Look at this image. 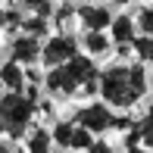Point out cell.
Listing matches in <instances>:
<instances>
[{"label": "cell", "mask_w": 153, "mask_h": 153, "mask_svg": "<svg viewBox=\"0 0 153 153\" xmlns=\"http://www.w3.org/2000/svg\"><path fill=\"white\" fill-rule=\"evenodd\" d=\"M44 88L56 100H72L78 94L81 97H94V94H100V72H97L91 56H78L75 53L69 62L47 69Z\"/></svg>", "instance_id": "1"}, {"label": "cell", "mask_w": 153, "mask_h": 153, "mask_svg": "<svg viewBox=\"0 0 153 153\" xmlns=\"http://www.w3.org/2000/svg\"><path fill=\"white\" fill-rule=\"evenodd\" d=\"M147 94V72L141 62L131 66H109L100 72V97L113 109H131Z\"/></svg>", "instance_id": "2"}, {"label": "cell", "mask_w": 153, "mask_h": 153, "mask_svg": "<svg viewBox=\"0 0 153 153\" xmlns=\"http://www.w3.org/2000/svg\"><path fill=\"white\" fill-rule=\"evenodd\" d=\"M34 109H38V91L34 85L25 91H3L0 94V134L10 137V141H19L25 137V131L31 128Z\"/></svg>", "instance_id": "3"}, {"label": "cell", "mask_w": 153, "mask_h": 153, "mask_svg": "<svg viewBox=\"0 0 153 153\" xmlns=\"http://www.w3.org/2000/svg\"><path fill=\"white\" fill-rule=\"evenodd\" d=\"M75 53H78V41H75L69 31H56V34H50V38L44 41V47H41V66L44 69L62 66V62H69Z\"/></svg>", "instance_id": "4"}, {"label": "cell", "mask_w": 153, "mask_h": 153, "mask_svg": "<svg viewBox=\"0 0 153 153\" xmlns=\"http://www.w3.org/2000/svg\"><path fill=\"white\" fill-rule=\"evenodd\" d=\"M72 119L78 122V125H85V128H91L94 134H106V131L116 128V113H113V106H109L106 100H103V103H88V106H81Z\"/></svg>", "instance_id": "5"}, {"label": "cell", "mask_w": 153, "mask_h": 153, "mask_svg": "<svg viewBox=\"0 0 153 153\" xmlns=\"http://www.w3.org/2000/svg\"><path fill=\"white\" fill-rule=\"evenodd\" d=\"M41 38H34L28 31H16V38L10 41V47H6V53H10L13 59H19L22 66H38L41 62Z\"/></svg>", "instance_id": "6"}, {"label": "cell", "mask_w": 153, "mask_h": 153, "mask_svg": "<svg viewBox=\"0 0 153 153\" xmlns=\"http://www.w3.org/2000/svg\"><path fill=\"white\" fill-rule=\"evenodd\" d=\"M25 85H28V75H25V66L19 59H3L0 62V88H6V91H25Z\"/></svg>", "instance_id": "7"}, {"label": "cell", "mask_w": 153, "mask_h": 153, "mask_svg": "<svg viewBox=\"0 0 153 153\" xmlns=\"http://www.w3.org/2000/svg\"><path fill=\"white\" fill-rule=\"evenodd\" d=\"M78 22L85 25V31H91V28H109L113 13H109L106 6H100V3H85V6H78Z\"/></svg>", "instance_id": "8"}, {"label": "cell", "mask_w": 153, "mask_h": 153, "mask_svg": "<svg viewBox=\"0 0 153 153\" xmlns=\"http://www.w3.org/2000/svg\"><path fill=\"white\" fill-rule=\"evenodd\" d=\"M81 44H85L88 56H106V53L113 50V38H106V28H91V31H85Z\"/></svg>", "instance_id": "9"}, {"label": "cell", "mask_w": 153, "mask_h": 153, "mask_svg": "<svg viewBox=\"0 0 153 153\" xmlns=\"http://www.w3.org/2000/svg\"><path fill=\"white\" fill-rule=\"evenodd\" d=\"M22 144H25V150H31V153H44V150L53 147V134H50V128H44V125H31V128L25 131Z\"/></svg>", "instance_id": "10"}, {"label": "cell", "mask_w": 153, "mask_h": 153, "mask_svg": "<svg viewBox=\"0 0 153 153\" xmlns=\"http://www.w3.org/2000/svg\"><path fill=\"white\" fill-rule=\"evenodd\" d=\"M134 28H137V22H131V16H116L109 22V38L116 44H131L134 41Z\"/></svg>", "instance_id": "11"}, {"label": "cell", "mask_w": 153, "mask_h": 153, "mask_svg": "<svg viewBox=\"0 0 153 153\" xmlns=\"http://www.w3.org/2000/svg\"><path fill=\"white\" fill-rule=\"evenodd\" d=\"M72 131H75V122H56L50 128V134H53V147H59V150H72Z\"/></svg>", "instance_id": "12"}, {"label": "cell", "mask_w": 153, "mask_h": 153, "mask_svg": "<svg viewBox=\"0 0 153 153\" xmlns=\"http://www.w3.org/2000/svg\"><path fill=\"white\" fill-rule=\"evenodd\" d=\"M16 6L22 13H31V16H53V0H16Z\"/></svg>", "instance_id": "13"}, {"label": "cell", "mask_w": 153, "mask_h": 153, "mask_svg": "<svg viewBox=\"0 0 153 153\" xmlns=\"http://www.w3.org/2000/svg\"><path fill=\"white\" fill-rule=\"evenodd\" d=\"M53 22H56V28L59 31H69V25L75 22V19H78V10H75V6H69V3H62V6H56V10H53Z\"/></svg>", "instance_id": "14"}, {"label": "cell", "mask_w": 153, "mask_h": 153, "mask_svg": "<svg viewBox=\"0 0 153 153\" xmlns=\"http://www.w3.org/2000/svg\"><path fill=\"white\" fill-rule=\"evenodd\" d=\"M72 122H75V119H72ZM91 144H94V131L75 122V131H72V150H91Z\"/></svg>", "instance_id": "15"}, {"label": "cell", "mask_w": 153, "mask_h": 153, "mask_svg": "<svg viewBox=\"0 0 153 153\" xmlns=\"http://www.w3.org/2000/svg\"><path fill=\"white\" fill-rule=\"evenodd\" d=\"M134 53L141 56V62H153V34H144V38H134Z\"/></svg>", "instance_id": "16"}, {"label": "cell", "mask_w": 153, "mask_h": 153, "mask_svg": "<svg viewBox=\"0 0 153 153\" xmlns=\"http://www.w3.org/2000/svg\"><path fill=\"white\" fill-rule=\"evenodd\" d=\"M137 28H141L144 34H153V6L137 10Z\"/></svg>", "instance_id": "17"}, {"label": "cell", "mask_w": 153, "mask_h": 153, "mask_svg": "<svg viewBox=\"0 0 153 153\" xmlns=\"http://www.w3.org/2000/svg\"><path fill=\"white\" fill-rule=\"evenodd\" d=\"M137 128H141V147L153 150V122H150V119H141V122H137Z\"/></svg>", "instance_id": "18"}, {"label": "cell", "mask_w": 153, "mask_h": 153, "mask_svg": "<svg viewBox=\"0 0 153 153\" xmlns=\"http://www.w3.org/2000/svg\"><path fill=\"white\" fill-rule=\"evenodd\" d=\"M6 25H10V6H3V3H0V34L6 31Z\"/></svg>", "instance_id": "19"}, {"label": "cell", "mask_w": 153, "mask_h": 153, "mask_svg": "<svg viewBox=\"0 0 153 153\" xmlns=\"http://www.w3.org/2000/svg\"><path fill=\"white\" fill-rule=\"evenodd\" d=\"M109 150H113V147H109L106 141H94L91 144V153H109Z\"/></svg>", "instance_id": "20"}, {"label": "cell", "mask_w": 153, "mask_h": 153, "mask_svg": "<svg viewBox=\"0 0 153 153\" xmlns=\"http://www.w3.org/2000/svg\"><path fill=\"white\" fill-rule=\"evenodd\" d=\"M144 119H150V122H153V103H150V109H147V116H144Z\"/></svg>", "instance_id": "21"}, {"label": "cell", "mask_w": 153, "mask_h": 153, "mask_svg": "<svg viewBox=\"0 0 153 153\" xmlns=\"http://www.w3.org/2000/svg\"><path fill=\"white\" fill-rule=\"evenodd\" d=\"M116 3H128V0H116Z\"/></svg>", "instance_id": "22"}, {"label": "cell", "mask_w": 153, "mask_h": 153, "mask_svg": "<svg viewBox=\"0 0 153 153\" xmlns=\"http://www.w3.org/2000/svg\"><path fill=\"white\" fill-rule=\"evenodd\" d=\"M150 85H153V81H150Z\"/></svg>", "instance_id": "23"}]
</instances>
